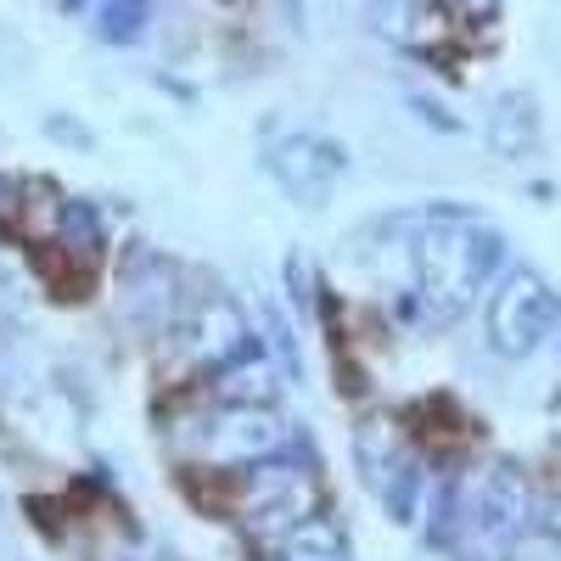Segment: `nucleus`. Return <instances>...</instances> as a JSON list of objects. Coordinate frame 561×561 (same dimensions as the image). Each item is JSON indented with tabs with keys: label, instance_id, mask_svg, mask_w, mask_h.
I'll return each mask as SVG.
<instances>
[{
	"label": "nucleus",
	"instance_id": "f257e3e1",
	"mask_svg": "<svg viewBox=\"0 0 561 561\" xmlns=\"http://www.w3.org/2000/svg\"><path fill=\"white\" fill-rule=\"evenodd\" d=\"M438 517H444L438 539L460 561H511V550L534 528V483L523 478V466L500 460L478 483L444 489Z\"/></svg>",
	"mask_w": 561,
	"mask_h": 561
},
{
	"label": "nucleus",
	"instance_id": "f03ea898",
	"mask_svg": "<svg viewBox=\"0 0 561 561\" xmlns=\"http://www.w3.org/2000/svg\"><path fill=\"white\" fill-rule=\"evenodd\" d=\"M500 253H505L500 230H489L472 214H438V219L421 225V237H415V280H421V304H427V314H438V320L460 314L483 293V280L500 270Z\"/></svg>",
	"mask_w": 561,
	"mask_h": 561
},
{
	"label": "nucleus",
	"instance_id": "7ed1b4c3",
	"mask_svg": "<svg viewBox=\"0 0 561 561\" xmlns=\"http://www.w3.org/2000/svg\"><path fill=\"white\" fill-rule=\"evenodd\" d=\"M230 511H237L242 528L259 545H280L304 517L320 511V478L304 460H280V455L253 460V466H242V478L230 483Z\"/></svg>",
	"mask_w": 561,
	"mask_h": 561
},
{
	"label": "nucleus",
	"instance_id": "20e7f679",
	"mask_svg": "<svg viewBox=\"0 0 561 561\" xmlns=\"http://www.w3.org/2000/svg\"><path fill=\"white\" fill-rule=\"evenodd\" d=\"M556 320H561V304L545 287V275L511 270L500 280V293L489 298V348L505 354V359H528L550 337Z\"/></svg>",
	"mask_w": 561,
	"mask_h": 561
},
{
	"label": "nucleus",
	"instance_id": "39448f33",
	"mask_svg": "<svg viewBox=\"0 0 561 561\" xmlns=\"http://www.w3.org/2000/svg\"><path fill=\"white\" fill-rule=\"evenodd\" d=\"M214 472H242L253 460H270L287 449V421H280L270 404H225L219 415L197 421V444H192Z\"/></svg>",
	"mask_w": 561,
	"mask_h": 561
},
{
	"label": "nucleus",
	"instance_id": "423d86ee",
	"mask_svg": "<svg viewBox=\"0 0 561 561\" xmlns=\"http://www.w3.org/2000/svg\"><path fill=\"white\" fill-rule=\"evenodd\" d=\"M343 169H348L343 147L337 140H320V135H293V140H280V147L270 152V174L280 180V192H287L293 203H304V208L332 197V185H337Z\"/></svg>",
	"mask_w": 561,
	"mask_h": 561
},
{
	"label": "nucleus",
	"instance_id": "0eeeda50",
	"mask_svg": "<svg viewBox=\"0 0 561 561\" xmlns=\"http://www.w3.org/2000/svg\"><path fill=\"white\" fill-rule=\"evenodd\" d=\"M180 348L192 370H219L225 359H237L248 348V320L230 298H203L185 309L180 320Z\"/></svg>",
	"mask_w": 561,
	"mask_h": 561
},
{
	"label": "nucleus",
	"instance_id": "6e6552de",
	"mask_svg": "<svg viewBox=\"0 0 561 561\" xmlns=\"http://www.w3.org/2000/svg\"><path fill=\"white\" fill-rule=\"evenodd\" d=\"M354 455H359V472H365V483L382 494V489L404 472V466H410V438H404L399 421H388V415H370V421H359V433H354Z\"/></svg>",
	"mask_w": 561,
	"mask_h": 561
},
{
	"label": "nucleus",
	"instance_id": "1a4fd4ad",
	"mask_svg": "<svg viewBox=\"0 0 561 561\" xmlns=\"http://www.w3.org/2000/svg\"><path fill=\"white\" fill-rule=\"evenodd\" d=\"M270 393H275V365L253 343L237 359L219 365V382H214V399L219 404H270Z\"/></svg>",
	"mask_w": 561,
	"mask_h": 561
},
{
	"label": "nucleus",
	"instance_id": "9d476101",
	"mask_svg": "<svg viewBox=\"0 0 561 561\" xmlns=\"http://www.w3.org/2000/svg\"><path fill=\"white\" fill-rule=\"evenodd\" d=\"M539 140V113L528 96H500L494 113H489V147L500 158H528Z\"/></svg>",
	"mask_w": 561,
	"mask_h": 561
},
{
	"label": "nucleus",
	"instance_id": "9b49d317",
	"mask_svg": "<svg viewBox=\"0 0 561 561\" xmlns=\"http://www.w3.org/2000/svg\"><path fill=\"white\" fill-rule=\"evenodd\" d=\"M51 237H57V248H62L73 264L96 270V259H102V214H96V203H62Z\"/></svg>",
	"mask_w": 561,
	"mask_h": 561
},
{
	"label": "nucleus",
	"instance_id": "f8f14e48",
	"mask_svg": "<svg viewBox=\"0 0 561 561\" xmlns=\"http://www.w3.org/2000/svg\"><path fill=\"white\" fill-rule=\"evenodd\" d=\"M275 550H280V561H348L343 528H337L332 517H320V511H314V517H304Z\"/></svg>",
	"mask_w": 561,
	"mask_h": 561
},
{
	"label": "nucleus",
	"instance_id": "ddd939ff",
	"mask_svg": "<svg viewBox=\"0 0 561 561\" xmlns=\"http://www.w3.org/2000/svg\"><path fill=\"white\" fill-rule=\"evenodd\" d=\"M152 23V0H102L96 7V34L107 45H135Z\"/></svg>",
	"mask_w": 561,
	"mask_h": 561
},
{
	"label": "nucleus",
	"instance_id": "4468645a",
	"mask_svg": "<svg viewBox=\"0 0 561 561\" xmlns=\"http://www.w3.org/2000/svg\"><path fill=\"white\" fill-rule=\"evenodd\" d=\"M365 12H370V28H377L382 39H399V45L415 39L421 0H365Z\"/></svg>",
	"mask_w": 561,
	"mask_h": 561
},
{
	"label": "nucleus",
	"instance_id": "2eb2a0df",
	"mask_svg": "<svg viewBox=\"0 0 561 561\" xmlns=\"http://www.w3.org/2000/svg\"><path fill=\"white\" fill-rule=\"evenodd\" d=\"M270 348L280 354V370L298 382V377H304V359H298V343H293V325L280 320V314H270Z\"/></svg>",
	"mask_w": 561,
	"mask_h": 561
},
{
	"label": "nucleus",
	"instance_id": "dca6fc26",
	"mask_svg": "<svg viewBox=\"0 0 561 561\" xmlns=\"http://www.w3.org/2000/svg\"><path fill=\"white\" fill-rule=\"evenodd\" d=\"M438 7H444L455 23H472V28L500 18V0H438Z\"/></svg>",
	"mask_w": 561,
	"mask_h": 561
},
{
	"label": "nucleus",
	"instance_id": "f3484780",
	"mask_svg": "<svg viewBox=\"0 0 561 561\" xmlns=\"http://www.w3.org/2000/svg\"><path fill=\"white\" fill-rule=\"evenodd\" d=\"M545 528H550V539H556V550H561V494L545 505Z\"/></svg>",
	"mask_w": 561,
	"mask_h": 561
},
{
	"label": "nucleus",
	"instance_id": "a211bd4d",
	"mask_svg": "<svg viewBox=\"0 0 561 561\" xmlns=\"http://www.w3.org/2000/svg\"><path fill=\"white\" fill-rule=\"evenodd\" d=\"M107 561H140V556H107Z\"/></svg>",
	"mask_w": 561,
	"mask_h": 561
}]
</instances>
